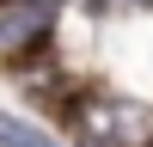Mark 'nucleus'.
<instances>
[{
	"label": "nucleus",
	"instance_id": "20e7f679",
	"mask_svg": "<svg viewBox=\"0 0 153 147\" xmlns=\"http://www.w3.org/2000/svg\"><path fill=\"white\" fill-rule=\"evenodd\" d=\"M129 6H141V0H129Z\"/></svg>",
	"mask_w": 153,
	"mask_h": 147
},
{
	"label": "nucleus",
	"instance_id": "7ed1b4c3",
	"mask_svg": "<svg viewBox=\"0 0 153 147\" xmlns=\"http://www.w3.org/2000/svg\"><path fill=\"white\" fill-rule=\"evenodd\" d=\"M0 147H74V141L55 135L49 122H31V117H19V110L0 104Z\"/></svg>",
	"mask_w": 153,
	"mask_h": 147
},
{
	"label": "nucleus",
	"instance_id": "f257e3e1",
	"mask_svg": "<svg viewBox=\"0 0 153 147\" xmlns=\"http://www.w3.org/2000/svg\"><path fill=\"white\" fill-rule=\"evenodd\" d=\"M74 147H153V110L129 98H80L74 104Z\"/></svg>",
	"mask_w": 153,
	"mask_h": 147
},
{
	"label": "nucleus",
	"instance_id": "f03ea898",
	"mask_svg": "<svg viewBox=\"0 0 153 147\" xmlns=\"http://www.w3.org/2000/svg\"><path fill=\"white\" fill-rule=\"evenodd\" d=\"M55 24V0H12L0 6V55H31V43Z\"/></svg>",
	"mask_w": 153,
	"mask_h": 147
}]
</instances>
